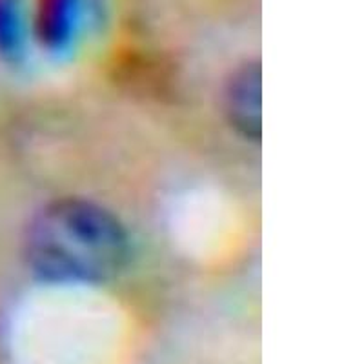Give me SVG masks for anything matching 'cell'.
Here are the masks:
<instances>
[{
    "label": "cell",
    "mask_w": 364,
    "mask_h": 364,
    "mask_svg": "<svg viewBox=\"0 0 364 364\" xmlns=\"http://www.w3.org/2000/svg\"><path fill=\"white\" fill-rule=\"evenodd\" d=\"M239 232L233 204L215 191H191L173 211V235L199 259L219 257L232 248Z\"/></svg>",
    "instance_id": "obj_3"
},
{
    "label": "cell",
    "mask_w": 364,
    "mask_h": 364,
    "mask_svg": "<svg viewBox=\"0 0 364 364\" xmlns=\"http://www.w3.org/2000/svg\"><path fill=\"white\" fill-rule=\"evenodd\" d=\"M261 70L259 64L246 63L233 75L228 91V112L232 122L248 136L261 132Z\"/></svg>",
    "instance_id": "obj_5"
},
{
    "label": "cell",
    "mask_w": 364,
    "mask_h": 364,
    "mask_svg": "<svg viewBox=\"0 0 364 364\" xmlns=\"http://www.w3.org/2000/svg\"><path fill=\"white\" fill-rule=\"evenodd\" d=\"M128 253L119 220L84 200L51 204L29 228V262L46 284L97 288L126 264Z\"/></svg>",
    "instance_id": "obj_2"
},
{
    "label": "cell",
    "mask_w": 364,
    "mask_h": 364,
    "mask_svg": "<svg viewBox=\"0 0 364 364\" xmlns=\"http://www.w3.org/2000/svg\"><path fill=\"white\" fill-rule=\"evenodd\" d=\"M26 13L22 0H0V55L21 53L26 35Z\"/></svg>",
    "instance_id": "obj_6"
},
{
    "label": "cell",
    "mask_w": 364,
    "mask_h": 364,
    "mask_svg": "<svg viewBox=\"0 0 364 364\" xmlns=\"http://www.w3.org/2000/svg\"><path fill=\"white\" fill-rule=\"evenodd\" d=\"M86 0H33L29 29L42 50L64 53L79 38Z\"/></svg>",
    "instance_id": "obj_4"
},
{
    "label": "cell",
    "mask_w": 364,
    "mask_h": 364,
    "mask_svg": "<svg viewBox=\"0 0 364 364\" xmlns=\"http://www.w3.org/2000/svg\"><path fill=\"white\" fill-rule=\"evenodd\" d=\"M128 346L126 314L91 286L44 284L11 330L15 364H122Z\"/></svg>",
    "instance_id": "obj_1"
}]
</instances>
